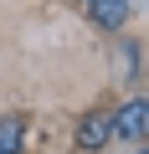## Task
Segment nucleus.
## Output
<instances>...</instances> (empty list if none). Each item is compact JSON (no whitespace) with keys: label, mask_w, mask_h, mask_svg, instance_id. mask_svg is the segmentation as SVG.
Masks as SVG:
<instances>
[{"label":"nucleus","mask_w":149,"mask_h":154,"mask_svg":"<svg viewBox=\"0 0 149 154\" xmlns=\"http://www.w3.org/2000/svg\"><path fill=\"white\" fill-rule=\"evenodd\" d=\"M144 128H149V103H144V98H129V103L113 113V134H123V139H144Z\"/></svg>","instance_id":"f257e3e1"},{"label":"nucleus","mask_w":149,"mask_h":154,"mask_svg":"<svg viewBox=\"0 0 149 154\" xmlns=\"http://www.w3.org/2000/svg\"><path fill=\"white\" fill-rule=\"evenodd\" d=\"M108 139H113V113H88V118L77 123V149H82V154L103 149Z\"/></svg>","instance_id":"f03ea898"},{"label":"nucleus","mask_w":149,"mask_h":154,"mask_svg":"<svg viewBox=\"0 0 149 154\" xmlns=\"http://www.w3.org/2000/svg\"><path fill=\"white\" fill-rule=\"evenodd\" d=\"M21 139H26V118H0V154H16L21 149Z\"/></svg>","instance_id":"20e7f679"},{"label":"nucleus","mask_w":149,"mask_h":154,"mask_svg":"<svg viewBox=\"0 0 149 154\" xmlns=\"http://www.w3.org/2000/svg\"><path fill=\"white\" fill-rule=\"evenodd\" d=\"M88 16H93V26L118 31V26L129 21V0H88Z\"/></svg>","instance_id":"7ed1b4c3"}]
</instances>
